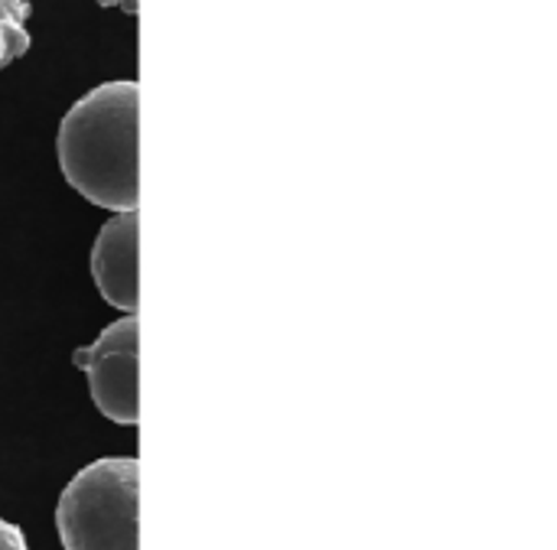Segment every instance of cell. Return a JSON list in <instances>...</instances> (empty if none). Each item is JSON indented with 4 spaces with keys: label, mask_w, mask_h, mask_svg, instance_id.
Here are the masks:
<instances>
[{
    "label": "cell",
    "mask_w": 557,
    "mask_h": 550,
    "mask_svg": "<svg viewBox=\"0 0 557 550\" xmlns=\"http://www.w3.org/2000/svg\"><path fill=\"white\" fill-rule=\"evenodd\" d=\"M137 82H104L59 124L55 157L65 183L117 215L137 212Z\"/></svg>",
    "instance_id": "1"
},
{
    "label": "cell",
    "mask_w": 557,
    "mask_h": 550,
    "mask_svg": "<svg viewBox=\"0 0 557 550\" xmlns=\"http://www.w3.org/2000/svg\"><path fill=\"white\" fill-rule=\"evenodd\" d=\"M29 3L26 0H0V68L26 55L29 49Z\"/></svg>",
    "instance_id": "5"
},
{
    "label": "cell",
    "mask_w": 557,
    "mask_h": 550,
    "mask_svg": "<svg viewBox=\"0 0 557 550\" xmlns=\"http://www.w3.org/2000/svg\"><path fill=\"white\" fill-rule=\"evenodd\" d=\"M62 550H137V460L104 457L72 476L55 505Z\"/></svg>",
    "instance_id": "2"
},
{
    "label": "cell",
    "mask_w": 557,
    "mask_h": 550,
    "mask_svg": "<svg viewBox=\"0 0 557 550\" xmlns=\"http://www.w3.org/2000/svg\"><path fill=\"white\" fill-rule=\"evenodd\" d=\"M0 550H29L26 548L23 532H20L16 525L3 522V518H0Z\"/></svg>",
    "instance_id": "6"
},
{
    "label": "cell",
    "mask_w": 557,
    "mask_h": 550,
    "mask_svg": "<svg viewBox=\"0 0 557 550\" xmlns=\"http://www.w3.org/2000/svg\"><path fill=\"white\" fill-rule=\"evenodd\" d=\"M91 277L114 310L137 313V212L101 225L91 248Z\"/></svg>",
    "instance_id": "4"
},
{
    "label": "cell",
    "mask_w": 557,
    "mask_h": 550,
    "mask_svg": "<svg viewBox=\"0 0 557 550\" xmlns=\"http://www.w3.org/2000/svg\"><path fill=\"white\" fill-rule=\"evenodd\" d=\"M75 368L88 375L95 408L124 427L137 424V316L101 329L91 346L72 352Z\"/></svg>",
    "instance_id": "3"
}]
</instances>
